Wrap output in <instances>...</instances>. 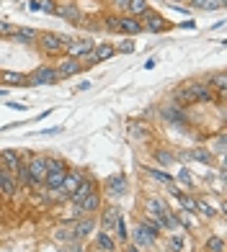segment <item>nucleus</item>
<instances>
[{"mask_svg": "<svg viewBox=\"0 0 227 252\" xmlns=\"http://www.w3.org/2000/svg\"><path fill=\"white\" fill-rule=\"evenodd\" d=\"M114 229H116V234H119V239L121 242H127V237H129V229H127V219L119 214L116 216V224H114Z\"/></svg>", "mask_w": 227, "mask_h": 252, "instance_id": "nucleus-32", "label": "nucleus"}, {"mask_svg": "<svg viewBox=\"0 0 227 252\" xmlns=\"http://www.w3.org/2000/svg\"><path fill=\"white\" fill-rule=\"evenodd\" d=\"M75 206H77L83 214H96V211L101 209V193H98V190L90 193V196H85L80 203H75Z\"/></svg>", "mask_w": 227, "mask_h": 252, "instance_id": "nucleus-15", "label": "nucleus"}, {"mask_svg": "<svg viewBox=\"0 0 227 252\" xmlns=\"http://www.w3.org/2000/svg\"><path fill=\"white\" fill-rule=\"evenodd\" d=\"M145 175L147 178H152L157 183H163V186H176V178L170 175V173H163V170H157V167H145Z\"/></svg>", "mask_w": 227, "mask_h": 252, "instance_id": "nucleus-21", "label": "nucleus"}, {"mask_svg": "<svg viewBox=\"0 0 227 252\" xmlns=\"http://www.w3.org/2000/svg\"><path fill=\"white\" fill-rule=\"evenodd\" d=\"M37 44L44 49V54H52V57H60L67 52V44H70V39H65L62 33H54V31H41Z\"/></svg>", "mask_w": 227, "mask_h": 252, "instance_id": "nucleus-2", "label": "nucleus"}, {"mask_svg": "<svg viewBox=\"0 0 227 252\" xmlns=\"http://www.w3.org/2000/svg\"><path fill=\"white\" fill-rule=\"evenodd\" d=\"M194 8H201V10H209V5H212V0H189Z\"/></svg>", "mask_w": 227, "mask_h": 252, "instance_id": "nucleus-45", "label": "nucleus"}, {"mask_svg": "<svg viewBox=\"0 0 227 252\" xmlns=\"http://www.w3.org/2000/svg\"><path fill=\"white\" fill-rule=\"evenodd\" d=\"M57 75H60V80H65V77H73V75H77V72H83L85 67H83V62L80 60H75V57H62L60 62H57Z\"/></svg>", "mask_w": 227, "mask_h": 252, "instance_id": "nucleus-5", "label": "nucleus"}, {"mask_svg": "<svg viewBox=\"0 0 227 252\" xmlns=\"http://www.w3.org/2000/svg\"><path fill=\"white\" fill-rule=\"evenodd\" d=\"M127 190H129V180H127V175H111V178H106V193L109 196H114V198H121V196H127Z\"/></svg>", "mask_w": 227, "mask_h": 252, "instance_id": "nucleus-8", "label": "nucleus"}, {"mask_svg": "<svg viewBox=\"0 0 227 252\" xmlns=\"http://www.w3.org/2000/svg\"><path fill=\"white\" fill-rule=\"evenodd\" d=\"M119 33H124L127 39H132V36H140V33H145V29H142V21L140 18H134V16H119Z\"/></svg>", "mask_w": 227, "mask_h": 252, "instance_id": "nucleus-6", "label": "nucleus"}, {"mask_svg": "<svg viewBox=\"0 0 227 252\" xmlns=\"http://www.w3.org/2000/svg\"><path fill=\"white\" fill-rule=\"evenodd\" d=\"M5 106H8V108H13V111H26V106H24V103H18V100H8Z\"/></svg>", "mask_w": 227, "mask_h": 252, "instance_id": "nucleus-47", "label": "nucleus"}, {"mask_svg": "<svg viewBox=\"0 0 227 252\" xmlns=\"http://www.w3.org/2000/svg\"><path fill=\"white\" fill-rule=\"evenodd\" d=\"M155 159H157L160 165H173V162H176L173 152H168V150H157V152H155Z\"/></svg>", "mask_w": 227, "mask_h": 252, "instance_id": "nucleus-34", "label": "nucleus"}, {"mask_svg": "<svg viewBox=\"0 0 227 252\" xmlns=\"http://www.w3.org/2000/svg\"><path fill=\"white\" fill-rule=\"evenodd\" d=\"M0 83L3 85H26V75L24 72H13V70H3L0 72Z\"/></svg>", "mask_w": 227, "mask_h": 252, "instance_id": "nucleus-20", "label": "nucleus"}, {"mask_svg": "<svg viewBox=\"0 0 227 252\" xmlns=\"http://www.w3.org/2000/svg\"><path fill=\"white\" fill-rule=\"evenodd\" d=\"M132 239H134V247H140V250H150L155 245V237L147 232V229L142 224L134 226V232H132Z\"/></svg>", "mask_w": 227, "mask_h": 252, "instance_id": "nucleus-12", "label": "nucleus"}, {"mask_svg": "<svg viewBox=\"0 0 227 252\" xmlns=\"http://www.w3.org/2000/svg\"><path fill=\"white\" fill-rule=\"evenodd\" d=\"M5 95H8V90H5V88H0V98H5Z\"/></svg>", "mask_w": 227, "mask_h": 252, "instance_id": "nucleus-52", "label": "nucleus"}, {"mask_svg": "<svg viewBox=\"0 0 227 252\" xmlns=\"http://www.w3.org/2000/svg\"><path fill=\"white\" fill-rule=\"evenodd\" d=\"M67 162L62 157H47V173H67Z\"/></svg>", "mask_w": 227, "mask_h": 252, "instance_id": "nucleus-31", "label": "nucleus"}, {"mask_svg": "<svg viewBox=\"0 0 227 252\" xmlns=\"http://www.w3.org/2000/svg\"><path fill=\"white\" fill-rule=\"evenodd\" d=\"M184 245L186 242H184V237H181V234H170L168 237V247L173 250V252H181V250H184Z\"/></svg>", "mask_w": 227, "mask_h": 252, "instance_id": "nucleus-37", "label": "nucleus"}, {"mask_svg": "<svg viewBox=\"0 0 227 252\" xmlns=\"http://www.w3.org/2000/svg\"><path fill=\"white\" fill-rule=\"evenodd\" d=\"M114 49H116V54H132L137 47H134L132 39H124V41H119V47H114Z\"/></svg>", "mask_w": 227, "mask_h": 252, "instance_id": "nucleus-39", "label": "nucleus"}, {"mask_svg": "<svg viewBox=\"0 0 227 252\" xmlns=\"http://www.w3.org/2000/svg\"><path fill=\"white\" fill-rule=\"evenodd\" d=\"M178 180L184 183L186 188L194 186V175H191V170H189V167H181V170H178Z\"/></svg>", "mask_w": 227, "mask_h": 252, "instance_id": "nucleus-38", "label": "nucleus"}, {"mask_svg": "<svg viewBox=\"0 0 227 252\" xmlns=\"http://www.w3.org/2000/svg\"><path fill=\"white\" fill-rule=\"evenodd\" d=\"M178 201H181V206H184L189 214H194V211H196V198H191V196H186V193H181Z\"/></svg>", "mask_w": 227, "mask_h": 252, "instance_id": "nucleus-35", "label": "nucleus"}, {"mask_svg": "<svg viewBox=\"0 0 227 252\" xmlns=\"http://www.w3.org/2000/svg\"><path fill=\"white\" fill-rule=\"evenodd\" d=\"M106 31H114V33H119V16H109L106 21Z\"/></svg>", "mask_w": 227, "mask_h": 252, "instance_id": "nucleus-41", "label": "nucleus"}, {"mask_svg": "<svg viewBox=\"0 0 227 252\" xmlns=\"http://www.w3.org/2000/svg\"><path fill=\"white\" fill-rule=\"evenodd\" d=\"M111 5L116 8V10H124V13H127V5H129V0H111Z\"/></svg>", "mask_w": 227, "mask_h": 252, "instance_id": "nucleus-46", "label": "nucleus"}, {"mask_svg": "<svg viewBox=\"0 0 227 252\" xmlns=\"http://www.w3.org/2000/svg\"><path fill=\"white\" fill-rule=\"evenodd\" d=\"M80 180H83V173H70V170H67L65 183H62V193H65L67 198H70L73 193H75V188L80 186Z\"/></svg>", "mask_w": 227, "mask_h": 252, "instance_id": "nucleus-17", "label": "nucleus"}, {"mask_svg": "<svg viewBox=\"0 0 227 252\" xmlns=\"http://www.w3.org/2000/svg\"><path fill=\"white\" fill-rule=\"evenodd\" d=\"M207 250H212V252H225V239H222V237H209V239H207Z\"/></svg>", "mask_w": 227, "mask_h": 252, "instance_id": "nucleus-36", "label": "nucleus"}, {"mask_svg": "<svg viewBox=\"0 0 227 252\" xmlns=\"http://www.w3.org/2000/svg\"><path fill=\"white\" fill-rule=\"evenodd\" d=\"M39 8L44 10V13H54L57 3H54V0H39Z\"/></svg>", "mask_w": 227, "mask_h": 252, "instance_id": "nucleus-43", "label": "nucleus"}, {"mask_svg": "<svg viewBox=\"0 0 227 252\" xmlns=\"http://www.w3.org/2000/svg\"><path fill=\"white\" fill-rule=\"evenodd\" d=\"M60 83V75L52 64H44V67H37L31 75H26V85H57Z\"/></svg>", "mask_w": 227, "mask_h": 252, "instance_id": "nucleus-3", "label": "nucleus"}, {"mask_svg": "<svg viewBox=\"0 0 227 252\" xmlns=\"http://www.w3.org/2000/svg\"><path fill=\"white\" fill-rule=\"evenodd\" d=\"M10 41H18V44H37L39 39V31H34V29H16L10 36H5Z\"/></svg>", "mask_w": 227, "mask_h": 252, "instance_id": "nucleus-14", "label": "nucleus"}, {"mask_svg": "<svg viewBox=\"0 0 227 252\" xmlns=\"http://www.w3.org/2000/svg\"><path fill=\"white\" fill-rule=\"evenodd\" d=\"M196 211L204 216V219H212V216L217 214V211H214V206H212V203H207V201H196Z\"/></svg>", "mask_w": 227, "mask_h": 252, "instance_id": "nucleus-33", "label": "nucleus"}, {"mask_svg": "<svg viewBox=\"0 0 227 252\" xmlns=\"http://www.w3.org/2000/svg\"><path fill=\"white\" fill-rule=\"evenodd\" d=\"M155 64H157V62H155V60H147V62H145V64H142V67H145V70H155Z\"/></svg>", "mask_w": 227, "mask_h": 252, "instance_id": "nucleus-49", "label": "nucleus"}, {"mask_svg": "<svg viewBox=\"0 0 227 252\" xmlns=\"http://www.w3.org/2000/svg\"><path fill=\"white\" fill-rule=\"evenodd\" d=\"M93 229H96V221L90 219V216H88V219H83V221H77V224H75V239L88 237L90 232H93Z\"/></svg>", "mask_w": 227, "mask_h": 252, "instance_id": "nucleus-28", "label": "nucleus"}, {"mask_svg": "<svg viewBox=\"0 0 227 252\" xmlns=\"http://www.w3.org/2000/svg\"><path fill=\"white\" fill-rule=\"evenodd\" d=\"M96 190H98V183H96L93 178H90V175H88V178L83 175V180H80V186L75 188V193H73V196H70V201H73V203H80V201H83L85 196H90V193H96Z\"/></svg>", "mask_w": 227, "mask_h": 252, "instance_id": "nucleus-10", "label": "nucleus"}, {"mask_svg": "<svg viewBox=\"0 0 227 252\" xmlns=\"http://www.w3.org/2000/svg\"><path fill=\"white\" fill-rule=\"evenodd\" d=\"M3 170H5V165H3V162H0V180H3Z\"/></svg>", "mask_w": 227, "mask_h": 252, "instance_id": "nucleus-53", "label": "nucleus"}, {"mask_svg": "<svg viewBox=\"0 0 227 252\" xmlns=\"http://www.w3.org/2000/svg\"><path fill=\"white\" fill-rule=\"evenodd\" d=\"M0 162L5 165V170H10V173H13V170L18 167V162H21V155H18L16 150H3V155H0Z\"/></svg>", "mask_w": 227, "mask_h": 252, "instance_id": "nucleus-24", "label": "nucleus"}, {"mask_svg": "<svg viewBox=\"0 0 227 252\" xmlns=\"http://www.w3.org/2000/svg\"><path fill=\"white\" fill-rule=\"evenodd\" d=\"M212 155L217 152V155H225V134H220V139H217V144H214V150H209Z\"/></svg>", "mask_w": 227, "mask_h": 252, "instance_id": "nucleus-44", "label": "nucleus"}, {"mask_svg": "<svg viewBox=\"0 0 227 252\" xmlns=\"http://www.w3.org/2000/svg\"><path fill=\"white\" fill-rule=\"evenodd\" d=\"M0 190H3L5 196H16V190H18V180H16V175L10 173V170H3V180H0Z\"/></svg>", "mask_w": 227, "mask_h": 252, "instance_id": "nucleus-18", "label": "nucleus"}, {"mask_svg": "<svg viewBox=\"0 0 227 252\" xmlns=\"http://www.w3.org/2000/svg\"><path fill=\"white\" fill-rule=\"evenodd\" d=\"M116 54V49L111 47V44H93V57H96V62H106V60H111V57Z\"/></svg>", "mask_w": 227, "mask_h": 252, "instance_id": "nucleus-22", "label": "nucleus"}, {"mask_svg": "<svg viewBox=\"0 0 227 252\" xmlns=\"http://www.w3.org/2000/svg\"><path fill=\"white\" fill-rule=\"evenodd\" d=\"M90 85H93L90 80H83V83H77V90H90Z\"/></svg>", "mask_w": 227, "mask_h": 252, "instance_id": "nucleus-48", "label": "nucleus"}, {"mask_svg": "<svg viewBox=\"0 0 227 252\" xmlns=\"http://www.w3.org/2000/svg\"><path fill=\"white\" fill-rule=\"evenodd\" d=\"M54 237L60 239V242H73V239H75V232H70V226H62Z\"/></svg>", "mask_w": 227, "mask_h": 252, "instance_id": "nucleus-40", "label": "nucleus"}, {"mask_svg": "<svg viewBox=\"0 0 227 252\" xmlns=\"http://www.w3.org/2000/svg\"><path fill=\"white\" fill-rule=\"evenodd\" d=\"M181 26H184V29H191V31L196 29V24H194V21H186V24H181Z\"/></svg>", "mask_w": 227, "mask_h": 252, "instance_id": "nucleus-51", "label": "nucleus"}, {"mask_svg": "<svg viewBox=\"0 0 227 252\" xmlns=\"http://www.w3.org/2000/svg\"><path fill=\"white\" fill-rule=\"evenodd\" d=\"M214 90L207 83H189L181 90H176V106H194V103H212Z\"/></svg>", "mask_w": 227, "mask_h": 252, "instance_id": "nucleus-1", "label": "nucleus"}, {"mask_svg": "<svg viewBox=\"0 0 227 252\" xmlns=\"http://www.w3.org/2000/svg\"><path fill=\"white\" fill-rule=\"evenodd\" d=\"M96 245H98V250H104V252H114V250H116V242L109 237V232H98L96 234Z\"/></svg>", "mask_w": 227, "mask_h": 252, "instance_id": "nucleus-30", "label": "nucleus"}, {"mask_svg": "<svg viewBox=\"0 0 227 252\" xmlns=\"http://www.w3.org/2000/svg\"><path fill=\"white\" fill-rule=\"evenodd\" d=\"M186 157L194 159V162H201V165H212V159H214V155L207 150V147H194V150L186 152Z\"/></svg>", "mask_w": 227, "mask_h": 252, "instance_id": "nucleus-16", "label": "nucleus"}, {"mask_svg": "<svg viewBox=\"0 0 227 252\" xmlns=\"http://www.w3.org/2000/svg\"><path fill=\"white\" fill-rule=\"evenodd\" d=\"M116 216H119V209H116V206H106L104 216H101V226H104V232L114 229V224H116Z\"/></svg>", "mask_w": 227, "mask_h": 252, "instance_id": "nucleus-27", "label": "nucleus"}, {"mask_svg": "<svg viewBox=\"0 0 227 252\" xmlns=\"http://www.w3.org/2000/svg\"><path fill=\"white\" fill-rule=\"evenodd\" d=\"M26 165H29V170H31V175L37 178L41 186H44V175H47V157H41V155H34V157H29L26 159Z\"/></svg>", "mask_w": 227, "mask_h": 252, "instance_id": "nucleus-11", "label": "nucleus"}, {"mask_svg": "<svg viewBox=\"0 0 227 252\" xmlns=\"http://www.w3.org/2000/svg\"><path fill=\"white\" fill-rule=\"evenodd\" d=\"M13 31H16L13 24H8V21H0V36H10Z\"/></svg>", "mask_w": 227, "mask_h": 252, "instance_id": "nucleus-42", "label": "nucleus"}, {"mask_svg": "<svg viewBox=\"0 0 227 252\" xmlns=\"http://www.w3.org/2000/svg\"><path fill=\"white\" fill-rule=\"evenodd\" d=\"M209 88H212V90H217V93H220V100H222V98H225V90H227V77H225V72L212 75Z\"/></svg>", "mask_w": 227, "mask_h": 252, "instance_id": "nucleus-29", "label": "nucleus"}, {"mask_svg": "<svg viewBox=\"0 0 227 252\" xmlns=\"http://www.w3.org/2000/svg\"><path fill=\"white\" fill-rule=\"evenodd\" d=\"M54 13L62 16V18H67V21H73V24H80V18H83L75 3H60V5L54 8Z\"/></svg>", "mask_w": 227, "mask_h": 252, "instance_id": "nucleus-13", "label": "nucleus"}, {"mask_svg": "<svg viewBox=\"0 0 227 252\" xmlns=\"http://www.w3.org/2000/svg\"><path fill=\"white\" fill-rule=\"evenodd\" d=\"M142 21V29L147 31V33H163V31H168L170 29V24H168V21L160 16V13H157V10H147V13L140 18Z\"/></svg>", "mask_w": 227, "mask_h": 252, "instance_id": "nucleus-4", "label": "nucleus"}, {"mask_svg": "<svg viewBox=\"0 0 227 252\" xmlns=\"http://www.w3.org/2000/svg\"><path fill=\"white\" fill-rule=\"evenodd\" d=\"M157 224H160V229H168V232H176V229H181V224H178V216L173 214V211H165L160 219H157Z\"/></svg>", "mask_w": 227, "mask_h": 252, "instance_id": "nucleus-25", "label": "nucleus"}, {"mask_svg": "<svg viewBox=\"0 0 227 252\" xmlns=\"http://www.w3.org/2000/svg\"><path fill=\"white\" fill-rule=\"evenodd\" d=\"M90 52H93V41H90V39H70L65 54L75 57V60H83V57H88Z\"/></svg>", "mask_w": 227, "mask_h": 252, "instance_id": "nucleus-9", "label": "nucleus"}, {"mask_svg": "<svg viewBox=\"0 0 227 252\" xmlns=\"http://www.w3.org/2000/svg\"><path fill=\"white\" fill-rule=\"evenodd\" d=\"M127 252H140V247H134V245H132V247H129Z\"/></svg>", "mask_w": 227, "mask_h": 252, "instance_id": "nucleus-54", "label": "nucleus"}, {"mask_svg": "<svg viewBox=\"0 0 227 252\" xmlns=\"http://www.w3.org/2000/svg\"><path fill=\"white\" fill-rule=\"evenodd\" d=\"M29 8H31V10H37V13L41 10V8H39V0H31V5H29Z\"/></svg>", "mask_w": 227, "mask_h": 252, "instance_id": "nucleus-50", "label": "nucleus"}, {"mask_svg": "<svg viewBox=\"0 0 227 252\" xmlns=\"http://www.w3.org/2000/svg\"><path fill=\"white\" fill-rule=\"evenodd\" d=\"M147 10H150V3L147 0H129L127 5V16H134V18H142Z\"/></svg>", "mask_w": 227, "mask_h": 252, "instance_id": "nucleus-23", "label": "nucleus"}, {"mask_svg": "<svg viewBox=\"0 0 227 252\" xmlns=\"http://www.w3.org/2000/svg\"><path fill=\"white\" fill-rule=\"evenodd\" d=\"M145 209H147V216H152V219H160V216L168 211V206H165L160 198H155V196H152V198H147V201H145Z\"/></svg>", "mask_w": 227, "mask_h": 252, "instance_id": "nucleus-19", "label": "nucleus"}, {"mask_svg": "<svg viewBox=\"0 0 227 252\" xmlns=\"http://www.w3.org/2000/svg\"><path fill=\"white\" fill-rule=\"evenodd\" d=\"M163 119L168 121V126H176V129H184V126L189 124V116H186V111L181 108V106H165L163 108Z\"/></svg>", "mask_w": 227, "mask_h": 252, "instance_id": "nucleus-7", "label": "nucleus"}, {"mask_svg": "<svg viewBox=\"0 0 227 252\" xmlns=\"http://www.w3.org/2000/svg\"><path fill=\"white\" fill-rule=\"evenodd\" d=\"M65 175H67V173H47V175H44V188H49V190H62Z\"/></svg>", "mask_w": 227, "mask_h": 252, "instance_id": "nucleus-26", "label": "nucleus"}]
</instances>
